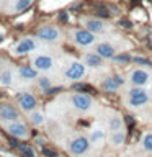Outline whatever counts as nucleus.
<instances>
[{
    "instance_id": "obj_1",
    "label": "nucleus",
    "mask_w": 152,
    "mask_h": 157,
    "mask_svg": "<svg viewBox=\"0 0 152 157\" xmlns=\"http://www.w3.org/2000/svg\"><path fill=\"white\" fill-rule=\"evenodd\" d=\"M152 100V93L146 87H132L124 92V105L129 110H141Z\"/></svg>"
},
{
    "instance_id": "obj_14",
    "label": "nucleus",
    "mask_w": 152,
    "mask_h": 157,
    "mask_svg": "<svg viewBox=\"0 0 152 157\" xmlns=\"http://www.w3.org/2000/svg\"><path fill=\"white\" fill-rule=\"evenodd\" d=\"M123 85H124V77H123L121 74H113V75H108V77L103 78L101 90L113 93V92H118Z\"/></svg>"
},
{
    "instance_id": "obj_8",
    "label": "nucleus",
    "mask_w": 152,
    "mask_h": 157,
    "mask_svg": "<svg viewBox=\"0 0 152 157\" xmlns=\"http://www.w3.org/2000/svg\"><path fill=\"white\" fill-rule=\"evenodd\" d=\"M36 38L43 43H59L62 39V31L54 25H43L36 29Z\"/></svg>"
},
{
    "instance_id": "obj_31",
    "label": "nucleus",
    "mask_w": 152,
    "mask_h": 157,
    "mask_svg": "<svg viewBox=\"0 0 152 157\" xmlns=\"http://www.w3.org/2000/svg\"><path fill=\"white\" fill-rule=\"evenodd\" d=\"M43 154L46 157H57V152L52 151V149H49V147H43Z\"/></svg>"
},
{
    "instance_id": "obj_32",
    "label": "nucleus",
    "mask_w": 152,
    "mask_h": 157,
    "mask_svg": "<svg viewBox=\"0 0 152 157\" xmlns=\"http://www.w3.org/2000/svg\"><path fill=\"white\" fill-rule=\"evenodd\" d=\"M57 92H61V87H49L48 90H44L46 95H52V93H57Z\"/></svg>"
},
{
    "instance_id": "obj_10",
    "label": "nucleus",
    "mask_w": 152,
    "mask_h": 157,
    "mask_svg": "<svg viewBox=\"0 0 152 157\" xmlns=\"http://www.w3.org/2000/svg\"><path fill=\"white\" fill-rule=\"evenodd\" d=\"M31 66L36 67L39 72H49L54 69V66H56V61H54V57L51 54L39 52V54H34L31 57Z\"/></svg>"
},
{
    "instance_id": "obj_21",
    "label": "nucleus",
    "mask_w": 152,
    "mask_h": 157,
    "mask_svg": "<svg viewBox=\"0 0 152 157\" xmlns=\"http://www.w3.org/2000/svg\"><path fill=\"white\" fill-rule=\"evenodd\" d=\"M108 129L110 131L124 129V118H123L121 115H118V113L111 115L110 118H108Z\"/></svg>"
},
{
    "instance_id": "obj_23",
    "label": "nucleus",
    "mask_w": 152,
    "mask_h": 157,
    "mask_svg": "<svg viewBox=\"0 0 152 157\" xmlns=\"http://www.w3.org/2000/svg\"><path fill=\"white\" fill-rule=\"evenodd\" d=\"M141 147L142 151H146L147 154H152V132H144L141 137Z\"/></svg>"
},
{
    "instance_id": "obj_17",
    "label": "nucleus",
    "mask_w": 152,
    "mask_h": 157,
    "mask_svg": "<svg viewBox=\"0 0 152 157\" xmlns=\"http://www.w3.org/2000/svg\"><path fill=\"white\" fill-rule=\"evenodd\" d=\"M82 61L87 67L90 69H101L105 66V59H103L100 54H97L95 51H88L82 56Z\"/></svg>"
},
{
    "instance_id": "obj_16",
    "label": "nucleus",
    "mask_w": 152,
    "mask_h": 157,
    "mask_svg": "<svg viewBox=\"0 0 152 157\" xmlns=\"http://www.w3.org/2000/svg\"><path fill=\"white\" fill-rule=\"evenodd\" d=\"M13 80H15V71H13L12 64L0 61V85L10 87V85H13Z\"/></svg>"
},
{
    "instance_id": "obj_12",
    "label": "nucleus",
    "mask_w": 152,
    "mask_h": 157,
    "mask_svg": "<svg viewBox=\"0 0 152 157\" xmlns=\"http://www.w3.org/2000/svg\"><path fill=\"white\" fill-rule=\"evenodd\" d=\"M5 131L8 132V136L18 137V139H28L29 137V129L28 126L21 121H12L5 123Z\"/></svg>"
},
{
    "instance_id": "obj_20",
    "label": "nucleus",
    "mask_w": 152,
    "mask_h": 157,
    "mask_svg": "<svg viewBox=\"0 0 152 157\" xmlns=\"http://www.w3.org/2000/svg\"><path fill=\"white\" fill-rule=\"evenodd\" d=\"M33 5V0H13L12 7H8V13H23Z\"/></svg>"
},
{
    "instance_id": "obj_5",
    "label": "nucleus",
    "mask_w": 152,
    "mask_h": 157,
    "mask_svg": "<svg viewBox=\"0 0 152 157\" xmlns=\"http://www.w3.org/2000/svg\"><path fill=\"white\" fill-rule=\"evenodd\" d=\"M126 80L132 87H146L152 82V72L146 67H134L129 71Z\"/></svg>"
},
{
    "instance_id": "obj_3",
    "label": "nucleus",
    "mask_w": 152,
    "mask_h": 157,
    "mask_svg": "<svg viewBox=\"0 0 152 157\" xmlns=\"http://www.w3.org/2000/svg\"><path fill=\"white\" fill-rule=\"evenodd\" d=\"M69 103H70V106L78 113H88L97 105L95 100L90 97V93H83V92L72 93V95L69 97Z\"/></svg>"
},
{
    "instance_id": "obj_9",
    "label": "nucleus",
    "mask_w": 152,
    "mask_h": 157,
    "mask_svg": "<svg viewBox=\"0 0 152 157\" xmlns=\"http://www.w3.org/2000/svg\"><path fill=\"white\" fill-rule=\"evenodd\" d=\"M80 23L83 28H87L88 31H92L95 34H105L106 31L111 29V26L105 20H101L98 17H83V18H80Z\"/></svg>"
},
{
    "instance_id": "obj_25",
    "label": "nucleus",
    "mask_w": 152,
    "mask_h": 157,
    "mask_svg": "<svg viewBox=\"0 0 152 157\" xmlns=\"http://www.w3.org/2000/svg\"><path fill=\"white\" fill-rule=\"evenodd\" d=\"M72 88L75 92H83V93H93V87L88 85V83H83V82H74Z\"/></svg>"
},
{
    "instance_id": "obj_27",
    "label": "nucleus",
    "mask_w": 152,
    "mask_h": 157,
    "mask_svg": "<svg viewBox=\"0 0 152 157\" xmlns=\"http://www.w3.org/2000/svg\"><path fill=\"white\" fill-rule=\"evenodd\" d=\"M18 151L23 154V157H36V152H34L33 147H29L28 144H20Z\"/></svg>"
},
{
    "instance_id": "obj_34",
    "label": "nucleus",
    "mask_w": 152,
    "mask_h": 157,
    "mask_svg": "<svg viewBox=\"0 0 152 157\" xmlns=\"http://www.w3.org/2000/svg\"><path fill=\"white\" fill-rule=\"evenodd\" d=\"M8 144L12 146V147H18V137H13V136H10V139H8Z\"/></svg>"
},
{
    "instance_id": "obj_33",
    "label": "nucleus",
    "mask_w": 152,
    "mask_h": 157,
    "mask_svg": "<svg viewBox=\"0 0 152 157\" xmlns=\"http://www.w3.org/2000/svg\"><path fill=\"white\" fill-rule=\"evenodd\" d=\"M120 26L129 29V28H132V23L129 21V20H120Z\"/></svg>"
},
{
    "instance_id": "obj_2",
    "label": "nucleus",
    "mask_w": 152,
    "mask_h": 157,
    "mask_svg": "<svg viewBox=\"0 0 152 157\" xmlns=\"http://www.w3.org/2000/svg\"><path fill=\"white\" fill-rule=\"evenodd\" d=\"M87 75V66L83 61H77V59H69L64 67V78L69 82H80L83 77Z\"/></svg>"
},
{
    "instance_id": "obj_24",
    "label": "nucleus",
    "mask_w": 152,
    "mask_h": 157,
    "mask_svg": "<svg viewBox=\"0 0 152 157\" xmlns=\"http://www.w3.org/2000/svg\"><path fill=\"white\" fill-rule=\"evenodd\" d=\"M88 139H90V142L92 144H98V142H101L103 139H105V131L103 129H93L92 132H90V136H88Z\"/></svg>"
},
{
    "instance_id": "obj_26",
    "label": "nucleus",
    "mask_w": 152,
    "mask_h": 157,
    "mask_svg": "<svg viewBox=\"0 0 152 157\" xmlns=\"http://www.w3.org/2000/svg\"><path fill=\"white\" fill-rule=\"evenodd\" d=\"M36 82H38V87L41 88V90H48L49 87H52V80L49 78L48 75H41V77H38L36 78Z\"/></svg>"
},
{
    "instance_id": "obj_13",
    "label": "nucleus",
    "mask_w": 152,
    "mask_h": 157,
    "mask_svg": "<svg viewBox=\"0 0 152 157\" xmlns=\"http://www.w3.org/2000/svg\"><path fill=\"white\" fill-rule=\"evenodd\" d=\"M17 103L20 106V110L21 111H26V113H31L38 108V100L36 97L33 95V93L29 92H23L20 93V95L17 97Z\"/></svg>"
},
{
    "instance_id": "obj_30",
    "label": "nucleus",
    "mask_w": 152,
    "mask_h": 157,
    "mask_svg": "<svg viewBox=\"0 0 152 157\" xmlns=\"http://www.w3.org/2000/svg\"><path fill=\"white\" fill-rule=\"evenodd\" d=\"M132 62L134 64H139V66H150V62L147 61V59H142V57H132Z\"/></svg>"
},
{
    "instance_id": "obj_35",
    "label": "nucleus",
    "mask_w": 152,
    "mask_h": 157,
    "mask_svg": "<svg viewBox=\"0 0 152 157\" xmlns=\"http://www.w3.org/2000/svg\"><path fill=\"white\" fill-rule=\"evenodd\" d=\"M61 20H64V21H66V20H67V15H66V13H61Z\"/></svg>"
},
{
    "instance_id": "obj_19",
    "label": "nucleus",
    "mask_w": 152,
    "mask_h": 157,
    "mask_svg": "<svg viewBox=\"0 0 152 157\" xmlns=\"http://www.w3.org/2000/svg\"><path fill=\"white\" fill-rule=\"evenodd\" d=\"M126 142V131L124 129H116L110 131V146L113 149H120Z\"/></svg>"
},
{
    "instance_id": "obj_38",
    "label": "nucleus",
    "mask_w": 152,
    "mask_h": 157,
    "mask_svg": "<svg viewBox=\"0 0 152 157\" xmlns=\"http://www.w3.org/2000/svg\"><path fill=\"white\" fill-rule=\"evenodd\" d=\"M150 93H152V88H150Z\"/></svg>"
},
{
    "instance_id": "obj_4",
    "label": "nucleus",
    "mask_w": 152,
    "mask_h": 157,
    "mask_svg": "<svg viewBox=\"0 0 152 157\" xmlns=\"http://www.w3.org/2000/svg\"><path fill=\"white\" fill-rule=\"evenodd\" d=\"M70 39L72 43L75 44L77 48H82V49H87V48H92L97 44V34L88 31L87 28H77V29H72L70 31Z\"/></svg>"
},
{
    "instance_id": "obj_15",
    "label": "nucleus",
    "mask_w": 152,
    "mask_h": 157,
    "mask_svg": "<svg viewBox=\"0 0 152 157\" xmlns=\"http://www.w3.org/2000/svg\"><path fill=\"white\" fill-rule=\"evenodd\" d=\"M20 111L15 108L13 105H10V103H3V105H0V121L3 123H12V121H20Z\"/></svg>"
},
{
    "instance_id": "obj_29",
    "label": "nucleus",
    "mask_w": 152,
    "mask_h": 157,
    "mask_svg": "<svg viewBox=\"0 0 152 157\" xmlns=\"http://www.w3.org/2000/svg\"><path fill=\"white\" fill-rule=\"evenodd\" d=\"M111 61H115V62H118V64H127V62H131L132 61V57L129 56V54H126V52H118L115 57L111 59Z\"/></svg>"
},
{
    "instance_id": "obj_28",
    "label": "nucleus",
    "mask_w": 152,
    "mask_h": 157,
    "mask_svg": "<svg viewBox=\"0 0 152 157\" xmlns=\"http://www.w3.org/2000/svg\"><path fill=\"white\" fill-rule=\"evenodd\" d=\"M97 7V12H95V15L98 18H101V20H108L111 17V13H110V8H103L101 5H95Z\"/></svg>"
},
{
    "instance_id": "obj_18",
    "label": "nucleus",
    "mask_w": 152,
    "mask_h": 157,
    "mask_svg": "<svg viewBox=\"0 0 152 157\" xmlns=\"http://www.w3.org/2000/svg\"><path fill=\"white\" fill-rule=\"evenodd\" d=\"M17 75L23 82H31V80H36L39 77V71L33 66H20L17 69Z\"/></svg>"
},
{
    "instance_id": "obj_7",
    "label": "nucleus",
    "mask_w": 152,
    "mask_h": 157,
    "mask_svg": "<svg viewBox=\"0 0 152 157\" xmlns=\"http://www.w3.org/2000/svg\"><path fill=\"white\" fill-rule=\"evenodd\" d=\"M39 49V41L33 36H25L21 39H18L15 43V46L12 48V52L15 56H25V54H31Z\"/></svg>"
},
{
    "instance_id": "obj_36",
    "label": "nucleus",
    "mask_w": 152,
    "mask_h": 157,
    "mask_svg": "<svg viewBox=\"0 0 152 157\" xmlns=\"http://www.w3.org/2000/svg\"><path fill=\"white\" fill-rule=\"evenodd\" d=\"M3 36H5V33H3V31H0V41L3 39Z\"/></svg>"
},
{
    "instance_id": "obj_11",
    "label": "nucleus",
    "mask_w": 152,
    "mask_h": 157,
    "mask_svg": "<svg viewBox=\"0 0 152 157\" xmlns=\"http://www.w3.org/2000/svg\"><path fill=\"white\" fill-rule=\"evenodd\" d=\"M93 51L97 54H100L105 61H111V59L118 54V46L111 41H100L93 46Z\"/></svg>"
},
{
    "instance_id": "obj_6",
    "label": "nucleus",
    "mask_w": 152,
    "mask_h": 157,
    "mask_svg": "<svg viewBox=\"0 0 152 157\" xmlns=\"http://www.w3.org/2000/svg\"><path fill=\"white\" fill-rule=\"evenodd\" d=\"M90 146H92V142H90V139H88L87 136L77 134V136H74L72 139L69 141L67 151H69V154L74 155V157H82V155H85L87 152L90 151Z\"/></svg>"
},
{
    "instance_id": "obj_22",
    "label": "nucleus",
    "mask_w": 152,
    "mask_h": 157,
    "mask_svg": "<svg viewBox=\"0 0 152 157\" xmlns=\"http://www.w3.org/2000/svg\"><path fill=\"white\" fill-rule=\"evenodd\" d=\"M44 121H46V118H44V113L39 111V110H34L29 113V123H31L33 126H43Z\"/></svg>"
},
{
    "instance_id": "obj_37",
    "label": "nucleus",
    "mask_w": 152,
    "mask_h": 157,
    "mask_svg": "<svg viewBox=\"0 0 152 157\" xmlns=\"http://www.w3.org/2000/svg\"><path fill=\"white\" fill-rule=\"evenodd\" d=\"M134 2H139V0H132V3H134Z\"/></svg>"
}]
</instances>
